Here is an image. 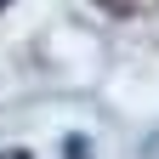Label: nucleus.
<instances>
[{
  "mask_svg": "<svg viewBox=\"0 0 159 159\" xmlns=\"http://www.w3.org/2000/svg\"><path fill=\"white\" fill-rule=\"evenodd\" d=\"M0 159H29V153H23V148H6V153H0Z\"/></svg>",
  "mask_w": 159,
  "mask_h": 159,
  "instance_id": "1",
  "label": "nucleus"
},
{
  "mask_svg": "<svg viewBox=\"0 0 159 159\" xmlns=\"http://www.w3.org/2000/svg\"><path fill=\"white\" fill-rule=\"evenodd\" d=\"M0 6H6V0H0Z\"/></svg>",
  "mask_w": 159,
  "mask_h": 159,
  "instance_id": "2",
  "label": "nucleus"
}]
</instances>
